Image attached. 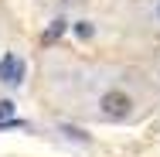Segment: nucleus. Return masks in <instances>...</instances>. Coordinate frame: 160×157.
Instances as JSON below:
<instances>
[{"mask_svg": "<svg viewBox=\"0 0 160 157\" xmlns=\"http://www.w3.org/2000/svg\"><path fill=\"white\" fill-rule=\"evenodd\" d=\"M133 96L123 92V89H106V92L99 96V113H102V120H109V123H126L129 116H133Z\"/></svg>", "mask_w": 160, "mask_h": 157, "instance_id": "f257e3e1", "label": "nucleus"}, {"mask_svg": "<svg viewBox=\"0 0 160 157\" xmlns=\"http://www.w3.org/2000/svg\"><path fill=\"white\" fill-rule=\"evenodd\" d=\"M28 79V62L17 58L14 51H3L0 55V86H10V89H21Z\"/></svg>", "mask_w": 160, "mask_h": 157, "instance_id": "f03ea898", "label": "nucleus"}, {"mask_svg": "<svg viewBox=\"0 0 160 157\" xmlns=\"http://www.w3.org/2000/svg\"><path fill=\"white\" fill-rule=\"evenodd\" d=\"M65 28H68V21H65V17H55V21L48 24V31H44V38H41V41H44V44H55V41L65 34Z\"/></svg>", "mask_w": 160, "mask_h": 157, "instance_id": "7ed1b4c3", "label": "nucleus"}, {"mask_svg": "<svg viewBox=\"0 0 160 157\" xmlns=\"http://www.w3.org/2000/svg\"><path fill=\"white\" fill-rule=\"evenodd\" d=\"M58 130H62L65 137H68V140H78V144H89V140H92V137H89L85 130H78V126H72V123H62Z\"/></svg>", "mask_w": 160, "mask_h": 157, "instance_id": "20e7f679", "label": "nucleus"}, {"mask_svg": "<svg viewBox=\"0 0 160 157\" xmlns=\"http://www.w3.org/2000/svg\"><path fill=\"white\" fill-rule=\"evenodd\" d=\"M72 34H75L78 41H89V38L96 34V28H92V21H75V24H72Z\"/></svg>", "mask_w": 160, "mask_h": 157, "instance_id": "39448f33", "label": "nucleus"}, {"mask_svg": "<svg viewBox=\"0 0 160 157\" xmlns=\"http://www.w3.org/2000/svg\"><path fill=\"white\" fill-rule=\"evenodd\" d=\"M14 113H17V102L14 99H0V123L3 120H14Z\"/></svg>", "mask_w": 160, "mask_h": 157, "instance_id": "423d86ee", "label": "nucleus"}, {"mask_svg": "<svg viewBox=\"0 0 160 157\" xmlns=\"http://www.w3.org/2000/svg\"><path fill=\"white\" fill-rule=\"evenodd\" d=\"M153 17H157V24H160V0H157V7H153Z\"/></svg>", "mask_w": 160, "mask_h": 157, "instance_id": "0eeeda50", "label": "nucleus"}, {"mask_svg": "<svg viewBox=\"0 0 160 157\" xmlns=\"http://www.w3.org/2000/svg\"><path fill=\"white\" fill-rule=\"evenodd\" d=\"M58 3H62V7H68V3H78V0H58Z\"/></svg>", "mask_w": 160, "mask_h": 157, "instance_id": "6e6552de", "label": "nucleus"}]
</instances>
